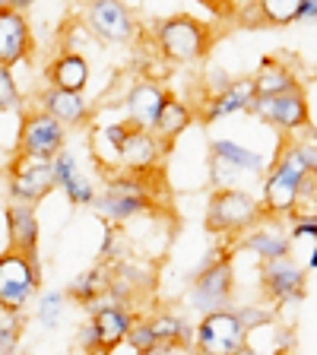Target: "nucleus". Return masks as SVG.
I'll list each match as a JSON object with an SVG mask.
<instances>
[{"label": "nucleus", "mask_w": 317, "mask_h": 355, "mask_svg": "<svg viewBox=\"0 0 317 355\" xmlns=\"http://www.w3.org/2000/svg\"><path fill=\"white\" fill-rule=\"evenodd\" d=\"M54 171H58V184H67V181L76 175L74 171V155L60 149V153L54 155Z\"/></svg>", "instance_id": "obj_35"}, {"label": "nucleus", "mask_w": 317, "mask_h": 355, "mask_svg": "<svg viewBox=\"0 0 317 355\" xmlns=\"http://www.w3.org/2000/svg\"><path fill=\"white\" fill-rule=\"evenodd\" d=\"M209 153H219L222 159L235 162L238 168H244L248 175H264V159H260L254 149H244V146H238V143H232V140H213L209 143Z\"/></svg>", "instance_id": "obj_26"}, {"label": "nucleus", "mask_w": 317, "mask_h": 355, "mask_svg": "<svg viewBox=\"0 0 317 355\" xmlns=\"http://www.w3.org/2000/svg\"><path fill=\"white\" fill-rule=\"evenodd\" d=\"M311 140H314V143H317V130H314V133H311Z\"/></svg>", "instance_id": "obj_40"}, {"label": "nucleus", "mask_w": 317, "mask_h": 355, "mask_svg": "<svg viewBox=\"0 0 317 355\" xmlns=\"http://www.w3.org/2000/svg\"><path fill=\"white\" fill-rule=\"evenodd\" d=\"M0 3H10V7H16V10H26V7H32L35 0H0Z\"/></svg>", "instance_id": "obj_38"}, {"label": "nucleus", "mask_w": 317, "mask_h": 355, "mask_svg": "<svg viewBox=\"0 0 317 355\" xmlns=\"http://www.w3.org/2000/svg\"><path fill=\"white\" fill-rule=\"evenodd\" d=\"M60 304H64V295H48L42 302V324L44 327H58L60 320Z\"/></svg>", "instance_id": "obj_33"}, {"label": "nucleus", "mask_w": 317, "mask_h": 355, "mask_svg": "<svg viewBox=\"0 0 317 355\" xmlns=\"http://www.w3.org/2000/svg\"><path fill=\"white\" fill-rule=\"evenodd\" d=\"M133 318L124 304H105L92 308V320L83 327V349H96V352H111L130 336Z\"/></svg>", "instance_id": "obj_8"}, {"label": "nucleus", "mask_w": 317, "mask_h": 355, "mask_svg": "<svg viewBox=\"0 0 317 355\" xmlns=\"http://www.w3.org/2000/svg\"><path fill=\"white\" fill-rule=\"evenodd\" d=\"M260 282H264V292L270 295V302H276V304H295L308 295L305 270L292 260V254L273 257V260H260Z\"/></svg>", "instance_id": "obj_9"}, {"label": "nucleus", "mask_w": 317, "mask_h": 355, "mask_svg": "<svg viewBox=\"0 0 317 355\" xmlns=\"http://www.w3.org/2000/svg\"><path fill=\"white\" fill-rule=\"evenodd\" d=\"M149 324H153V330H155V340H171V343H181V346H185V340L191 336L185 320L175 318V314H159V318H153Z\"/></svg>", "instance_id": "obj_27"}, {"label": "nucleus", "mask_w": 317, "mask_h": 355, "mask_svg": "<svg viewBox=\"0 0 317 355\" xmlns=\"http://www.w3.org/2000/svg\"><path fill=\"white\" fill-rule=\"evenodd\" d=\"M191 121H194L191 108H187L185 102H178V98L169 96V102L162 105V114H159V121H155V133L175 143L178 137H181V133L191 127Z\"/></svg>", "instance_id": "obj_25"}, {"label": "nucleus", "mask_w": 317, "mask_h": 355, "mask_svg": "<svg viewBox=\"0 0 317 355\" xmlns=\"http://www.w3.org/2000/svg\"><path fill=\"white\" fill-rule=\"evenodd\" d=\"M38 286H42L38 254L16 251L7 244L3 254H0V311L19 314L35 298Z\"/></svg>", "instance_id": "obj_3"}, {"label": "nucleus", "mask_w": 317, "mask_h": 355, "mask_svg": "<svg viewBox=\"0 0 317 355\" xmlns=\"http://www.w3.org/2000/svg\"><path fill=\"white\" fill-rule=\"evenodd\" d=\"M16 336H19V333H16L13 327H3V330H0V352H13Z\"/></svg>", "instance_id": "obj_36"}, {"label": "nucleus", "mask_w": 317, "mask_h": 355, "mask_svg": "<svg viewBox=\"0 0 317 355\" xmlns=\"http://www.w3.org/2000/svg\"><path fill=\"white\" fill-rule=\"evenodd\" d=\"M254 86H257V96H276V92L295 89L298 80L292 76V70L280 58H264L257 67V73H254Z\"/></svg>", "instance_id": "obj_24"}, {"label": "nucleus", "mask_w": 317, "mask_h": 355, "mask_svg": "<svg viewBox=\"0 0 317 355\" xmlns=\"http://www.w3.org/2000/svg\"><path fill=\"white\" fill-rule=\"evenodd\" d=\"M19 108V89L10 73V67H0V111H16Z\"/></svg>", "instance_id": "obj_29"}, {"label": "nucleus", "mask_w": 317, "mask_h": 355, "mask_svg": "<svg viewBox=\"0 0 317 355\" xmlns=\"http://www.w3.org/2000/svg\"><path fill=\"white\" fill-rule=\"evenodd\" d=\"M64 121H58L51 111H26L19 121V137H16V155H26L32 162H54V155L64 149Z\"/></svg>", "instance_id": "obj_4"}, {"label": "nucleus", "mask_w": 317, "mask_h": 355, "mask_svg": "<svg viewBox=\"0 0 317 355\" xmlns=\"http://www.w3.org/2000/svg\"><path fill=\"white\" fill-rule=\"evenodd\" d=\"M149 207H153V197H149L146 184H140V181H127V178H114V181H108L105 193L96 200L98 216L114 219V222H127V219H133V216L146 213Z\"/></svg>", "instance_id": "obj_10"}, {"label": "nucleus", "mask_w": 317, "mask_h": 355, "mask_svg": "<svg viewBox=\"0 0 317 355\" xmlns=\"http://www.w3.org/2000/svg\"><path fill=\"white\" fill-rule=\"evenodd\" d=\"M171 149V140L159 137L153 127H133L130 133L124 137V143L118 146V155L121 162H124L127 171H153L155 165L162 162V155Z\"/></svg>", "instance_id": "obj_12"}, {"label": "nucleus", "mask_w": 317, "mask_h": 355, "mask_svg": "<svg viewBox=\"0 0 317 355\" xmlns=\"http://www.w3.org/2000/svg\"><path fill=\"white\" fill-rule=\"evenodd\" d=\"M238 318H241V324L248 327V333H251V330H257V327L273 324L276 314L270 308H254V304H251V308H241V311H238Z\"/></svg>", "instance_id": "obj_31"}, {"label": "nucleus", "mask_w": 317, "mask_h": 355, "mask_svg": "<svg viewBox=\"0 0 317 355\" xmlns=\"http://www.w3.org/2000/svg\"><path fill=\"white\" fill-rule=\"evenodd\" d=\"M32 51V29L22 10L0 3V67H13Z\"/></svg>", "instance_id": "obj_16"}, {"label": "nucleus", "mask_w": 317, "mask_h": 355, "mask_svg": "<svg viewBox=\"0 0 317 355\" xmlns=\"http://www.w3.org/2000/svg\"><path fill=\"white\" fill-rule=\"evenodd\" d=\"M64 191H67V197L74 200V203H92V200H96V193H92V184H89L86 178H80V175H74L70 178V181H67L64 184Z\"/></svg>", "instance_id": "obj_32"}, {"label": "nucleus", "mask_w": 317, "mask_h": 355, "mask_svg": "<svg viewBox=\"0 0 317 355\" xmlns=\"http://www.w3.org/2000/svg\"><path fill=\"white\" fill-rule=\"evenodd\" d=\"M266 222L264 216V200H254L248 191H238V187H219L209 197L207 207V225L209 235H248L254 225Z\"/></svg>", "instance_id": "obj_1"}, {"label": "nucleus", "mask_w": 317, "mask_h": 355, "mask_svg": "<svg viewBox=\"0 0 317 355\" xmlns=\"http://www.w3.org/2000/svg\"><path fill=\"white\" fill-rule=\"evenodd\" d=\"M7 244L16 251L38 254V222L32 203L13 200L7 207Z\"/></svg>", "instance_id": "obj_18"}, {"label": "nucleus", "mask_w": 317, "mask_h": 355, "mask_svg": "<svg viewBox=\"0 0 317 355\" xmlns=\"http://www.w3.org/2000/svg\"><path fill=\"white\" fill-rule=\"evenodd\" d=\"M89 80V64L80 58V54H60L51 67H48V83L60 89H74V92H83Z\"/></svg>", "instance_id": "obj_23"}, {"label": "nucleus", "mask_w": 317, "mask_h": 355, "mask_svg": "<svg viewBox=\"0 0 317 355\" xmlns=\"http://www.w3.org/2000/svg\"><path fill=\"white\" fill-rule=\"evenodd\" d=\"M42 108L51 111L58 121L70 127H83L89 121V105L83 98V92H74V89H60V86H48L42 92Z\"/></svg>", "instance_id": "obj_19"}, {"label": "nucleus", "mask_w": 317, "mask_h": 355, "mask_svg": "<svg viewBox=\"0 0 317 355\" xmlns=\"http://www.w3.org/2000/svg\"><path fill=\"white\" fill-rule=\"evenodd\" d=\"M317 238V213H308L305 216H295V225H292V238Z\"/></svg>", "instance_id": "obj_34"}, {"label": "nucleus", "mask_w": 317, "mask_h": 355, "mask_svg": "<svg viewBox=\"0 0 317 355\" xmlns=\"http://www.w3.org/2000/svg\"><path fill=\"white\" fill-rule=\"evenodd\" d=\"M238 175H248V171L238 168L229 159H222L219 153H209V181H213L216 187H232L238 181Z\"/></svg>", "instance_id": "obj_28"}, {"label": "nucleus", "mask_w": 317, "mask_h": 355, "mask_svg": "<svg viewBox=\"0 0 317 355\" xmlns=\"http://www.w3.org/2000/svg\"><path fill=\"white\" fill-rule=\"evenodd\" d=\"M248 327L241 324L238 311H207L197 327V349L209 355H232V352H248L244 346Z\"/></svg>", "instance_id": "obj_5"}, {"label": "nucleus", "mask_w": 317, "mask_h": 355, "mask_svg": "<svg viewBox=\"0 0 317 355\" xmlns=\"http://www.w3.org/2000/svg\"><path fill=\"white\" fill-rule=\"evenodd\" d=\"M86 22L89 29L98 38H105V42L124 44L133 38V19L121 0H89Z\"/></svg>", "instance_id": "obj_14"}, {"label": "nucleus", "mask_w": 317, "mask_h": 355, "mask_svg": "<svg viewBox=\"0 0 317 355\" xmlns=\"http://www.w3.org/2000/svg\"><path fill=\"white\" fill-rule=\"evenodd\" d=\"M127 343H130L137 352H143L146 355L149 349H153V343H155V330H153V324H133L130 327V336H127Z\"/></svg>", "instance_id": "obj_30"}, {"label": "nucleus", "mask_w": 317, "mask_h": 355, "mask_svg": "<svg viewBox=\"0 0 317 355\" xmlns=\"http://www.w3.org/2000/svg\"><path fill=\"white\" fill-rule=\"evenodd\" d=\"M308 266H311V270H317V248H314V251H311V260H308Z\"/></svg>", "instance_id": "obj_39"}, {"label": "nucleus", "mask_w": 317, "mask_h": 355, "mask_svg": "<svg viewBox=\"0 0 317 355\" xmlns=\"http://www.w3.org/2000/svg\"><path fill=\"white\" fill-rule=\"evenodd\" d=\"M257 98V86H254V76H244V80H232L229 89H222L216 96H207V108L200 114V121H216L225 118V114H235V111H248Z\"/></svg>", "instance_id": "obj_17"}, {"label": "nucleus", "mask_w": 317, "mask_h": 355, "mask_svg": "<svg viewBox=\"0 0 317 355\" xmlns=\"http://www.w3.org/2000/svg\"><path fill=\"white\" fill-rule=\"evenodd\" d=\"M165 102H169V92H162L155 83H140V86H133L130 96H127V114H130L133 124L153 127L155 130V121L162 114Z\"/></svg>", "instance_id": "obj_20"}, {"label": "nucleus", "mask_w": 317, "mask_h": 355, "mask_svg": "<svg viewBox=\"0 0 317 355\" xmlns=\"http://www.w3.org/2000/svg\"><path fill=\"white\" fill-rule=\"evenodd\" d=\"M22 162H26V155H16L13 175H10V197L22 200V203H38L58 187L54 162H32V165Z\"/></svg>", "instance_id": "obj_13"}, {"label": "nucleus", "mask_w": 317, "mask_h": 355, "mask_svg": "<svg viewBox=\"0 0 317 355\" xmlns=\"http://www.w3.org/2000/svg\"><path fill=\"white\" fill-rule=\"evenodd\" d=\"M232 282H235V276H232V257H219L213 263H207L191 286L194 308H200V311L225 308L232 298V288H235Z\"/></svg>", "instance_id": "obj_11"}, {"label": "nucleus", "mask_w": 317, "mask_h": 355, "mask_svg": "<svg viewBox=\"0 0 317 355\" xmlns=\"http://www.w3.org/2000/svg\"><path fill=\"white\" fill-rule=\"evenodd\" d=\"M302 181L305 175L289 168L282 162H273V168L264 175V216L266 219H286L298 213V200H302Z\"/></svg>", "instance_id": "obj_7"}, {"label": "nucleus", "mask_w": 317, "mask_h": 355, "mask_svg": "<svg viewBox=\"0 0 317 355\" xmlns=\"http://www.w3.org/2000/svg\"><path fill=\"white\" fill-rule=\"evenodd\" d=\"M302 0H248L238 10L241 29H286L298 22Z\"/></svg>", "instance_id": "obj_15"}, {"label": "nucleus", "mask_w": 317, "mask_h": 355, "mask_svg": "<svg viewBox=\"0 0 317 355\" xmlns=\"http://www.w3.org/2000/svg\"><path fill=\"white\" fill-rule=\"evenodd\" d=\"M298 22H317V0H302Z\"/></svg>", "instance_id": "obj_37"}, {"label": "nucleus", "mask_w": 317, "mask_h": 355, "mask_svg": "<svg viewBox=\"0 0 317 355\" xmlns=\"http://www.w3.org/2000/svg\"><path fill=\"white\" fill-rule=\"evenodd\" d=\"M155 44H159L162 58L171 60V64H194V60L209 54L213 29L197 16L178 13L155 26Z\"/></svg>", "instance_id": "obj_2"}, {"label": "nucleus", "mask_w": 317, "mask_h": 355, "mask_svg": "<svg viewBox=\"0 0 317 355\" xmlns=\"http://www.w3.org/2000/svg\"><path fill=\"white\" fill-rule=\"evenodd\" d=\"M266 222H270L266 229H257V225H254V229L241 238L244 251H251L254 257H260V260H273V257L292 254V235H286V232L276 225V219H266Z\"/></svg>", "instance_id": "obj_21"}, {"label": "nucleus", "mask_w": 317, "mask_h": 355, "mask_svg": "<svg viewBox=\"0 0 317 355\" xmlns=\"http://www.w3.org/2000/svg\"><path fill=\"white\" fill-rule=\"evenodd\" d=\"M248 111L257 114L260 121H266L270 127L282 130V133L302 130V127H308V121H311L308 96H305L302 86L286 89V92H276V96H257Z\"/></svg>", "instance_id": "obj_6"}, {"label": "nucleus", "mask_w": 317, "mask_h": 355, "mask_svg": "<svg viewBox=\"0 0 317 355\" xmlns=\"http://www.w3.org/2000/svg\"><path fill=\"white\" fill-rule=\"evenodd\" d=\"M108 288H111V270L96 266V270H86L67 286V298H74V302L86 304V308H96L98 298L108 295Z\"/></svg>", "instance_id": "obj_22"}]
</instances>
